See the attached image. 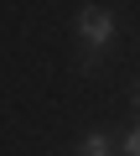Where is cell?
I'll list each match as a JSON object with an SVG mask.
<instances>
[{
    "mask_svg": "<svg viewBox=\"0 0 140 156\" xmlns=\"http://www.w3.org/2000/svg\"><path fill=\"white\" fill-rule=\"evenodd\" d=\"M135 109H140V94H135Z\"/></svg>",
    "mask_w": 140,
    "mask_h": 156,
    "instance_id": "obj_4",
    "label": "cell"
},
{
    "mask_svg": "<svg viewBox=\"0 0 140 156\" xmlns=\"http://www.w3.org/2000/svg\"><path fill=\"white\" fill-rule=\"evenodd\" d=\"M83 156H109V135L104 130H88L83 135Z\"/></svg>",
    "mask_w": 140,
    "mask_h": 156,
    "instance_id": "obj_2",
    "label": "cell"
},
{
    "mask_svg": "<svg viewBox=\"0 0 140 156\" xmlns=\"http://www.w3.org/2000/svg\"><path fill=\"white\" fill-rule=\"evenodd\" d=\"M109 31H114V16H109L104 5H83V11H78V37L88 42V52H94V47H104V42H109Z\"/></svg>",
    "mask_w": 140,
    "mask_h": 156,
    "instance_id": "obj_1",
    "label": "cell"
},
{
    "mask_svg": "<svg viewBox=\"0 0 140 156\" xmlns=\"http://www.w3.org/2000/svg\"><path fill=\"white\" fill-rule=\"evenodd\" d=\"M119 156H140V125L125 130V151H119Z\"/></svg>",
    "mask_w": 140,
    "mask_h": 156,
    "instance_id": "obj_3",
    "label": "cell"
}]
</instances>
